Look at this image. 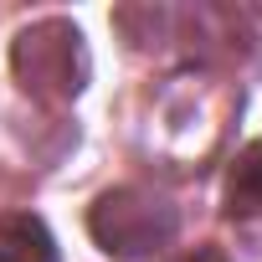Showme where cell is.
Listing matches in <instances>:
<instances>
[{
  "label": "cell",
  "mask_w": 262,
  "mask_h": 262,
  "mask_svg": "<svg viewBox=\"0 0 262 262\" xmlns=\"http://www.w3.org/2000/svg\"><path fill=\"white\" fill-rule=\"evenodd\" d=\"M88 226H93V236H98L108 252H118V257H144V252H155L160 242L175 236V211H170L160 195H149V190L123 185V190H108V195L93 206Z\"/></svg>",
  "instance_id": "1"
},
{
  "label": "cell",
  "mask_w": 262,
  "mask_h": 262,
  "mask_svg": "<svg viewBox=\"0 0 262 262\" xmlns=\"http://www.w3.org/2000/svg\"><path fill=\"white\" fill-rule=\"evenodd\" d=\"M82 36L62 21H47L16 41V77L26 93L41 98H72L82 88Z\"/></svg>",
  "instance_id": "2"
},
{
  "label": "cell",
  "mask_w": 262,
  "mask_h": 262,
  "mask_svg": "<svg viewBox=\"0 0 262 262\" xmlns=\"http://www.w3.org/2000/svg\"><path fill=\"white\" fill-rule=\"evenodd\" d=\"M0 262H62L57 257V236L47 231L41 216L16 211L0 221Z\"/></svg>",
  "instance_id": "3"
},
{
  "label": "cell",
  "mask_w": 262,
  "mask_h": 262,
  "mask_svg": "<svg viewBox=\"0 0 262 262\" xmlns=\"http://www.w3.org/2000/svg\"><path fill=\"white\" fill-rule=\"evenodd\" d=\"M226 216H262V139H252L226 170Z\"/></svg>",
  "instance_id": "4"
},
{
  "label": "cell",
  "mask_w": 262,
  "mask_h": 262,
  "mask_svg": "<svg viewBox=\"0 0 262 262\" xmlns=\"http://www.w3.org/2000/svg\"><path fill=\"white\" fill-rule=\"evenodd\" d=\"M175 262H231V257H226L221 247H195V252H180Z\"/></svg>",
  "instance_id": "5"
}]
</instances>
